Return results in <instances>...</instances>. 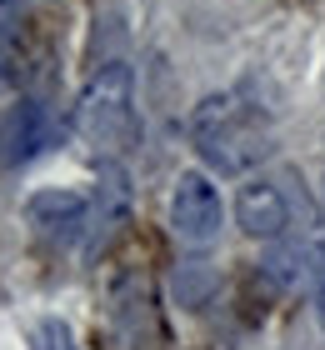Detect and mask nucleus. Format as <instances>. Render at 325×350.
Wrapping results in <instances>:
<instances>
[{
	"label": "nucleus",
	"instance_id": "obj_1",
	"mask_svg": "<svg viewBox=\"0 0 325 350\" xmlns=\"http://www.w3.org/2000/svg\"><path fill=\"white\" fill-rule=\"evenodd\" d=\"M190 140H195V150L225 175L250 170L255 161H265V150H270L265 125H260L255 105H246L240 90L205 95V100L190 110Z\"/></svg>",
	"mask_w": 325,
	"mask_h": 350
},
{
	"label": "nucleus",
	"instance_id": "obj_2",
	"mask_svg": "<svg viewBox=\"0 0 325 350\" xmlns=\"http://www.w3.org/2000/svg\"><path fill=\"white\" fill-rule=\"evenodd\" d=\"M80 131L101 146H125L135 135V110H130V70L125 66H105L101 75L90 81V90L80 95V110H75Z\"/></svg>",
	"mask_w": 325,
	"mask_h": 350
},
{
	"label": "nucleus",
	"instance_id": "obj_3",
	"mask_svg": "<svg viewBox=\"0 0 325 350\" xmlns=\"http://www.w3.org/2000/svg\"><path fill=\"white\" fill-rule=\"evenodd\" d=\"M220 220H225V205L216 196V185H210L200 170H185L181 180H175V190H170V230H175V241L205 250L220 235Z\"/></svg>",
	"mask_w": 325,
	"mask_h": 350
},
{
	"label": "nucleus",
	"instance_id": "obj_4",
	"mask_svg": "<svg viewBox=\"0 0 325 350\" xmlns=\"http://www.w3.org/2000/svg\"><path fill=\"white\" fill-rule=\"evenodd\" d=\"M25 220H30V230H36L40 241L70 245L90 226V200L80 196V190H36V196L25 200Z\"/></svg>",
	"mask_w": 325,
	"mask_h": 350
},
{
	"label": "nucleus",
	"instance_id": "obj_5",
	"mask_svg": "<svg viewBox=\"0 0 325 350\" xmlns=\"http://www.w3.org/2000/svg\"><path fill=\"white\" fill-rule=\"evenodd\" d=\"M55 120L40 100H15L5 116H0V165H25L51 146Z\"/></svg>",
	"mask_w": 325,
	"mask_h": 350
},
{
	"label": "nucleus",
	"instance_id": "obj_6",
	"mask_svg": "<svg viewBox=\"0 0 325 350\" xmlns=\"http://www.w3.org/2000/svg\"><path fill=\"white\" fill-rule=\"evenodd\" d=\"M235 220H240L246 235H255V241H281L285 226H290V205H285V196L275 185L250 180L235 196Z\"/></svg>",
	"mask_w": 325,
	"mask_h": 350
},
{
	"label": "nucleus",
	"instance_id": "obj_7",
	"mask_svg": "<svg viewBox=\"0 0 325 350\" xmlns=\"http://www.w3.org/2000/svg\"><path fill=\"white\" fill-rule=\"evenodd\" d=\"M25 75V45H21V30L15 25H0V95L21 85Z\"/></svg>",
	"mask_w": 325,
	"mask_h": 350
},
{
	"label": "nucleus",
	"instance_id": "obj_8",
	"mask_svg": "<svg viewBox=\"0 0 325 350\" xmlns=\"http://www.w3.org/2000/svg\"><path fill=\"white\" fill-rule=\"evenodd\" d=\"M30 350H75V336H70V325H65V321L45 315V321L30 325Z\"/></svg>",
	"mask_w": 325,
	"mask_h": 350
},
{
	"label": "nucleus",
	"instance_id": "obj_9",
	"mask_svg": "<svg viewBox=\"0 0 325 350\" xmlns=\"http://www.w3.org/2000/svg\"><path fill=\"white\" fill-rule=\"evenodd\" d=\"M311 275H315V315H320V325H325V241L311 250Z\"/></svg>",
	"mask_w": 325,
	"mask_h": 350
},
{
	"label": "nucleus",
	"instance_id": "obj_10",
	"mask_svg": "<svg viewBox=\"0 0 325 350\" xmlns=\"http://www.w3.org/2000/svg\"><path fill=\"white\" fill-rule=\"evenodd\" d=\"M5 5H10V0H0V10H5Z\"/></svg>",
	"mask_w": 325,
	"mask_h": 350
}]
</instances>
